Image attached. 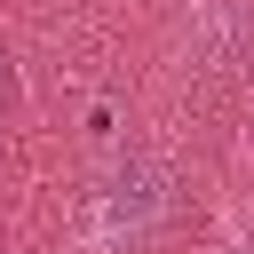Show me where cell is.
I'll use <instances>...</instances> for the list:
<instances>
[{"label":"cell","mask_w":254,"mask_h":254,"mask_svg":"<svg viewBox=\"0 0 254 254\" xmlns=\"http://www.w3.org/2000/svg\"><path fill=\"white\" fill-rule=\"evenodd\" d=\"M8 103H16V79H8V64H0V111H8Z\"/></svg>","instance_id":"cell-1"}]
</instances>
